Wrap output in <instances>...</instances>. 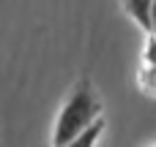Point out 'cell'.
I'll list each match as a JSON object with an SVG mask.
<instances>
[{
    "label": "cell",
    "mask_w": 156,
    "mask_h": 147,
    "mask_svg": "<svg viewBox=\"0 0 156 147\" xmlns=\"http://www.w3.org/2000/svg\"><path fill=\"white\" fill-rule=\"evenodd\" d=\"M96 120H101V101H99L93 85L88 79H80L71 87V93H69V98H66V104H63V109L55 120L52 147H63L66 142L77 139Z\"/></svg>",
    "instance_id": "1"
},
{
    "label": "cell",
    "mask_w": 156,
    "mask_h": 147,
    "mask_svg": "<svg viewBox=\"0 0 156 147\" xmlns=\"http://www.w3.org/2000/svg\"><path fill=\"white\" fill-rule=\"evenodd\" d=\"M151 3L154 0H123L126 14L137 22V27L143 33H154V22H151Z\"/></svg>",
    "instance_id": "2"
},
{
    "label": "cell",
    "mask_w": 156,
    "mask_h": 147,
    "mask_svg": "<svg viewBox=\"0 0 156 147\" xmlns=\"http://www.w3.org/2000/svg\"><path fill=\"white\" fill-rule=\"evenodd\" d=\"M101 134H104V117H101V120H96L88 131H82L77 139L66 142L63 147H96V145H99V139H101Z\"/></svg>",
    "instance_id": "3"
},
{
    "label": "cell",
    "mask_w": 156,
    "mask_h": 147,
    "mask_svg": "<svg viewBox=\"0 0 156 147\" xmlns=\"http://www.w3.org/2000/svg\"><path fill=\"white\" fill-rule=\"evenodd\" d=\"M143 63H148V65H156V33H151V38H148V44H145Z\"/></svg>",
    "instance_id": "4"
},
{
    "label": "cell",
    "mask_w": 156,
    "mask_h": 147,
    "mask_svg": "<svg viewBox=\"0 0 156 147\" xmlns=\"http://www.w3.org/2000/svg\"><path fill=\"white\" fill-rule=\"evenodd\" d=\"M151 22H154V33H156V0L151 3Z\"/></svg>",
    "instance_id": "5"
}]
</instances>
